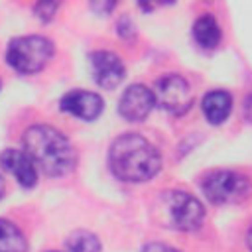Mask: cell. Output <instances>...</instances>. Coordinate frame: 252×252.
<instances>
[{"instance_id":"cell-4","label":"cell","mask_w":252,"mask_h":252,"mask_svg":"<svg viewBox=\"0 0 252 252\" xmlns=\"http://www.w3.org/2000/svg\"><path fill=\"white\" fill-rule=\"evenodd\" d=\"M53 43L43 35L16 37L6 47V63L18 73H37L53 57Z\"/></svg>"},{"instance_id":"cell-19","label":"cell","mask_w":252,"mask_h":252,"mask_svg":"<svg viewBox=\"0 0 252 252\" xmlns=\"http://www.w3.org/2000/svg\"><path fill=\"white\" fill-rule=\"evenodd\" d=\"M112 8H114V4H112V2H110V4H108V2H106V4H98V2H94V4H93V10L108 12V10H112Z\"/></svg>"},{"instance_id":"cell-22","label":"cell","mask_w":252,"mask_h":252,"mask_svg":"<svg viewBox=\"0 0 252 252\" xmlns=\"http://www.w3.org/2000/svg\"><path fill=\"white\" fill-rule=\"evenodd\" d=\"M0 87H2V85H0Z\"/></svg>"},{"instance_id":"cell-14","label":"cell","mask_w":252,"mask_h":252,"mask_svg":"<svg viewBox=\"0 0 252 252\" xmlns=\"http://www.w3.org/2000/svg\"><path fill=\"white\" fill-rule=\"evenodd\" d=\"M65 252H100V242L89 230H75L65 240Z\"/></svg>"},{"instance_id":"cell-18","label":"cell","mask_w":252,"mask_h":252,"mask_svg":"<svg viewBox=\"0 0 252 252\" xmlns=\"http://www.w3.org/2000/svg\"><path fill=\"white\" fill-rule=\"evenodd\" d=\"M242 112H244L246 122H250V124H252V93H250V94H246L244 104H242Z\"/></svg>"},{"instance_id":"cell-20","label":"cell","mask_w":252,"mask_h":252,"mask_svg":"<svg viewBox=\"0 0 252 252\" xmlns=\"http://www.w3.org/2000/svg\"><path fill=\"white\" fill-rule=\"evenodd\" d=\"M4 191H6V183H4V177L0 175V199H2V195H4Z\"/></svg>"},{"instance_id":"cell-5","label":"cell","mask_w":252,"mask_h":252,"mask_svg":"<svg viewBox=\"0 0 252 252\" xmlns=\"http://www.w3.org/2000/svg\"><path fill=\"white\" fill-rule=\"evenodd\" d=\"M205 197L215 205L240 203L252 193V181L232 169L209 171L201 181Z\"/></svg>"},{"instance_id":"cell-2","label":"cell","mask_w":252,"mask_h":252,"mask_svg":"<svg viewBox=\"0 0 252 252\" xmlns=\"http://www.w3.org/2000/svg\"><path fill=\"white\" fill-rule=\"evenodd\" d=\"M108 165L112 173L124 181H148L159 167V152L140 134H122L118 136L108 150Z\"/></svg>"},{"instance_id":"cell-17","label":"cell","mask_w":252,"mask_h":252,"mask_svg":"<svg viewBox=\"0 0 252 252\" xmlns=\"http://www.w3.org/2000/svg\"><path fill=\"white\" fill-rule=\"evenodd\" d=\"M142 252H179V250H175V248H171L163 242H150L142 248Z\"/></svg>"},{"instance_id":"cell-7","label":"cell","mask_w":252,"mask_h":252,"mask_svg":"<svg viewBox=\"0 0 252 252\" xmlns=\"http://www.w3.org/2000/svg\"><path fill=\"white\" fill-rule=\"evenodd\" d=\"M154 104H156V96L146 85H130L120 96L118 110L122 118L130 122H140L150 114Z\"/></svg>"},{"instance_id":"cell-9","label":"cell","mask_w":252,"mask_h":252,"mask_svg":"<svg viewBox=\"0 0 252 252\" xmlns=\"http://www.w3.org/2000/svg\"><path fill=\"white\" fill-rule=\"evenodd\" d=\"M61 110L75 116V118H81V120H94L100 112H102V98L96 94V93H91V91H83V89H75V91H69L63 94L61 102H59Z\"/></svg>"},{"instance_id":"cell-16","label":"cell","mask_w":252,"mask_h":252,"mask_svg":"<svg viewBox=\"0 0 252 252\" xmlns=\"http://www.w3.org/2000/svg\"><path fill=\"white\" fill-rule=\"evenodd\" d=\"M118 32H120V35H122L124 39L134 37L136 28H134V24H132V20H130L128 16H122V18H120V22H118Z\"/></svg>"},{"instance_id":"cell-15","label":"cell","mask_w":252,"mask_h":252,"mask_svg":"<svg viewBox=\"0 0 252 252\" xmlns=\"http://www.w3.org/2000/svg\"><path fill=\"white\" fill-rule=\"evenodd\" d=\"M55 10H57V4H55V2H39V4L33 6L35 16H37L39 20H43V22L51 20L53 14H55Z\"/></svg>"},{"instance_id":"cell-21","label":"cell","mask_w":252,"mask_h":252,"mask_svg":"<svg viewBox=\"0 0 252 252\" xmlns=\"http://www.w3.org/2000/svg\"><path fill=\"white\" fill-rule=\"evenodd\" d=\"M248 246H250V250H252V224H250V228H248Z\"/></svg>"},{"instance_id":"cell-12","label":"cell","mask_w":252,"mask_h":252,"mask_svg":"<svg viewBox=\"0 0 252 252\" xmlns=\"http://www.w3.org/2000/svg\"><path fill=\"white\" fill-rule=\"evenodd\" d=\"M193 37L201 47L213 49L220 41V28L211 14H203L193 24Z\"/></svg>"},{"instance_id":"cell-3","label":"cell","mask_w":252,"mask_h":252,"mask_svg":"<svg viewBox=\"0 0 252 252\" xmlns=\"http://www.w3.org/2000/svg\"><path fill=\"white\" fill-rule=\"evenodd\" d=\"M159 222L175 230H197L205 220L203 203L191 193L171 189L159 195L158 199Z\"/></svg>"},{"instance_id":"cell-11","label":"cell","mask_w":252,"mask_h":252,"mask_svg":"<svg viewBox=\"0 0 252 252\" xmlns=\"http://www.w3.org/2000/svg\"><path fill=\"white\" fill-rule=\"evenodd\" d=\"M232 108V98L226 91H211L203 98V112L211 124H220L226 120Z\"/></svg>"},{"instance_id":"cell-8","label":"cell","mask_w":252,"mask_h":252,"mask_svg":"<svg viewBox=\"0 0 252 252\" xmlns=\"http://www.w3.org/2000/svg\"><path fill=\"white\" fill-rule=\"evenodd\" d=\"M91 71L96 85L102 89H114L126 75L122 59L112 51H94L91 55Z\"/></svg>"},{"instance_id":"cell-13","label":"cell","mask_w":252,"mask_h":252,"mask_svg":"<svg viewBox=\"0 0 252 252\" xmlns=\"http://www.w3.org/2000/svg\"><path fill=\"white\" fill-rule=\"evenodd\" d=\"M0 252H28L22 230L8 219H0Z\"/></svg>"},{"instance_id":"cell-1","label":"cell","mask_w":252,"mask_h":252,"mask_svg":"<svg viewBox=\"0 0 252 252\" xmlns=\"http://www.w3.org/2000/svg\"><path fill=\"white\" fill-rule=\"evenodd\" d=\"M22 140L24 152L43 173L61 177L75 167V148L57 128L49 124H33L24 132Z\"/></svg>"},{"instance_id":"cell-6","label":"cell","mask_w":252,"mask_h":252,"mask_svg":"<svg viewBox=\"0 0 252 252\" xmlns=\"http://www.w3.org/2000/svg\"><path fill=\"white\" fill-rule=\"evenodd\" d=\"M156 102L171 114H183L191 108L193 93L189 83L181 75H163L156 83Z\"/></svg>"},{"instance_id":"cell-10","label":"cell","mask_w":252,"mask_h":252,"mask_svg":"<svg viewBox=\"0 0 252 252\" xmlns=\"http://www.w3.org/2000/svg\"><path fill=\"white\" fill-rule=\"evenodd\" d=\"M0 165L8 173H12L16 177V181L26 189H30L37 183V169H35L33 161L30 159V156L22 150H14V148L4 150L0 154Z\"/></svg>"}]
</instances>
